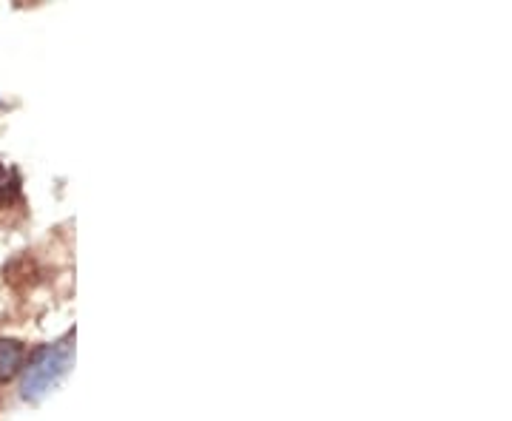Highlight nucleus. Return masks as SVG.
<instances>
[{"mask_svg":"<svg viewBox=\"0 0 512 421\" xmlns=\"http://www.w3.org/2000/svg\"><path fill=\"white\" fill-rule=\"evenodd\" d=\"M29 350L18 339H3L0 342V382H9L20 373V367L26 365Z\"/></svg>","mask_w":512,"mask_h":421,"instance_id":"f03ea898","label":"nucleus"},{"mask_svg":"<svg viewBox=\"0 0 512 421\" xmlns=\"http://www.w3.org/2000/svg\"><path fill=\"white\" fill-rule=\"evenodd\" d=\"M69 365H72V339H63L52 348L37 350L32 365H29V373H26L23 396L26 399H40L69 370Z\"/></svg>","mask_w":512,"mask_h":421,"instance_id":"f257e3e1","label":"nucleus"}]
</instances>
